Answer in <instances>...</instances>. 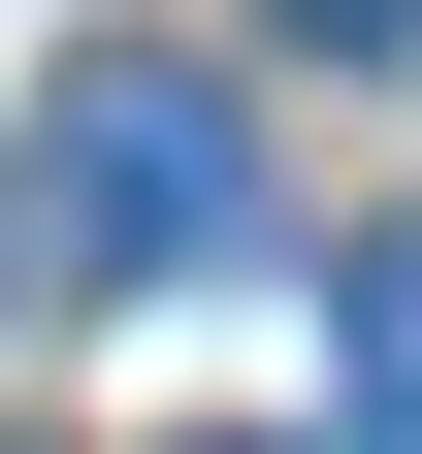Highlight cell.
Listing matches in <instances>:
<instances>
[{"mask_svg":"<svg viewBox=\"0 0 422 454\" xmlns=\"http://www.w3.org/2000/svg\"><path fill=\"white\" fill-rule=\"evenodd\" d=\"M227 195H260L227 66H131V33H66V130H33V227H66V260H227Z\"/></svg>","mask_w":422,"mask_h":454,"instance_id":"cell-1","label":"cell"},{"mask_svg":"<svg viewBox=\"0 0 422 454\" xmlns=\"http://www.w3.org/2000/svg\"><path fill=\"white\" fill-rule=\"evenodd\" d=\"M325 422H422V227L325 260Z\"/></svg>","mask_w":422,"mask_h":454,"instance_id":"cell-2","label":"cell"},{"mask_svg":"<svg viewBox=\"0 0 422 454\" xmlns=\"http://www.w3.org/2000/svg\"><path fill=\"white\" fill-rule=\"evenodd\" d=\"M260 33H292V66H390V33H422V0H260Z\"/></svg>","mask_w":422,"mask_h":454,"instance_id":"cell-3","label":"cell"},{"mask_svg":"<svg viewBox=\"0 0 422 454\" xmlns=\"http://www.w3.org/2000/svg\"><path fill=\"white\" fill-rule=\"evenodd\" d=\"M227 454H260V422H227Z\"/></svg>","mask_w":422,"mask_h":454,"instance_id":"cell-4","label":"cell"},{"mask_svg":"<svg viewBox=\"0 0 422 454\" xmlns=\"http://www.w3.org/2000/svg\"><path fill=\"white\" fill-rule=\"evenodd\" d=\"M0 454H33V422H0Z\"/></svg>","mask_w":422,"mask_h":454,"instance_id":"cell-5","label":"cell"}]
</instances>
